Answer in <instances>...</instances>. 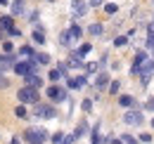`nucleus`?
<instances>
[{
    "label": "nucleus",
    "instance_id": "obj_27",
    "mask_svg": "<svg viewBox=\"0 0 154 144\" xmlns=\"http://www.w3.org/2000/svg\"><path fill=\"white\" fill-rule=\"evenodd\" d=\"M48 80H52V85H57V80H62V71L59 69H52L48 73Z\"/></svg>",
    "mask_w": 154,
    "mask_h": 144
},
{
    "label": "nucleus",
    "instance_id": "obj_35",
    "mask_svg": "<svg viewBox=\"0 0 154 144\" xmlns=\"http://www.w3.org/2000/svg\"><path fill=\"white\" fill-rule=\"evenodd\" d=\"M83 69H85V73H97L100 71V64H93V62H90V64H85Z\"/></svg>",
    "mask_w": 154,
    "mask_h": 144
},
{
    "label": "nucleus",
    "instance_id": "obj_10",
    "mask_svg": "<svg viewBox=\"0 0 154 144\" xmlns=\"http://www.w3.org/2000/svg\"><path fill=\"white\" fill-rule=\"evenodd\" d=\"M24 85L38 90V88H43V78H40L38 73H29V76H24Z\"/></svg>",
    "mask_w": 154,
    "mask_h": 144
},
{
    "label": "nucleus",
    "instance_id": "obj_18",
    "mask_svg": "<svg viewBox=\"0 0 154 144\" xmlns=\"http://www.w3.org/2000/svg\"><path fill=\"white\" fill-rule=\"evenodd\" d=\"M66 31H69V36H71V40H74V43H78V40L83 38V28H81L78 24H71Z\"/></svg>",
    "mask_w": 154,
    "mask_h": 144
},
{
    "label": "nucleus",
    "instance_id": "obj_25",
    "mask_svg": "<svg viewBox=\"0 0 154 144\" xmlns=\"http://www.w3.org/2000/svg\"><path fill=\"white\" fill-rule=\"evenodd\" d=\"M131 45V36H116L114 38V47H126Z\"/></svg>",
    "mask_w": 154,
    "mask_h": 144
},
{
    "label": "nucleus",
    "instance_id": "obj_38",
    "mask_svg": "<svg viewBox=\"0 0 154 144\" xmlns=\"http://www.w3.org/2000/svg\"><path fill=\"white\" fill-rule=\"evenodd\" d=\"M88 7H104V0H88Z\"/></svg>",
    "mask_w": 154,
    "mask_h": 144
},
{
    "label": "nucleus",
    "instance_id": "obj_19",
    "mask_svg": "<svg viewBox=\"0 0 154 144\" xmlns=\"http://www.w3.org/2000/svg\"><path fill=\"white\" fill-rule=\"evenodd\" d=\"M19 57L21 59H33V57H36V50H33L31 45H21L19 47Z\"/></svg>",
    "mask_w": 154,
    "mask_h": 144
},
{
    "label": "nucleus",
    "instance_id": "obj_37",
    "mask_svg": "<svg viewBox=\"0 0 154 144\" xmlns=\"http://www.w3.org/2000/svg\"><path fill=\"white\" fill-rule=\"evenodd\" d=\"M5 88H10V80H7V76L0 73V90H5Z\"/></svg>",
    "mask_w": 154,
    "mask_h": 144
},
{
    "label": "nucleus",
    "instance_id": "obj_29",
    "mask_svg": "<svg viewBox=\"0 0 154 144\" xmlns=\"http://www.w3.org/2000/svg\"><path fill=\"white\" fill-rule=\"evenodd\" d=\"M14 52V43L12 40H2V54H12Z\"/></svg>",
    "mask_w": 154,
    "mask_h": 144
},
{
    "label": "nucleus",
    "instance_id": "obj_28",
    "mask_svg": "<svg viewBox=\"0 0 154 144\" xmlns=\"http://www.w3.org/2000/svg\"><path fill=\"white\" fill-rule=\"evenodd\" d=\"M90 50H93V45H90V43H83V45L76 50V54L78 57H85V54H90Z\"/></svg>",
    "mask_w": 154,
    "mask_h": 144
},
{
    "label": "nucleus",
    "instance_id": "obj_40",
    "mask_svg": "<svg viewBox=\"0 0 154 144\" xmlns=\"http://www.w3.org/2000/svg\"><path fill=\"white\" fill-rule=\"evenodd\" d=\"M57 69L62 71V76H64V73L69 71V64H66V62H59V64H57Z\"/></svg>",
    "mask_w": 154,
    "mask_h": 144
},
{
    "label": "nucleus",
    "instance_id": "obj_14",
    "mask_svg": "<svg viewBox=\"0 0 154 144\" xmlns=\"http://www.w3.org/2000/svg\"><path fill=\"white\" fill-rule=\"evenodd\" d=\"M119 106L121 109H133L135 106V97H131V94H119Z\"/></svg>",
    "mask_w": 154,
    "mask_h": 144
},
{
    "label": "nucleus",
    "instance_id": "obj_20",
    "mask_svg": "<svg viewBox=\"0 0 154 144\" xmlns=\"http://www.w3.org/2000/svg\"><path fill=\"white\" fill-rule=\"evenodd\" d=\"M59 45H62V47H74V45H76V43L71 40V36H69V31H62V33H59Z\"/></svg>",
    "mask_w": 154,
    "mask_h": 144
},
{
    "label": "nucleus",
    "instance_id": "obj_3",
    "mask_svg": "<svg viewBox=\"0 0 154 144\" xmlns=\"http://www.w3.org/2000/svg\"><path fill=\"white\" fill-rule=\"evenodd\" d=\"M33 118H57V109L52 106V104H33V109L29 111Z\"/></svg>",
    "mask_w": 154,
    "mask_h": 144
},
{
    "label": "nucleus",
    "instance_id": "obj_43",
    "mask_svg": "<svg viewBox=\"0 0 154 144\" xmlns=\"http://www.w3.org/2000/svg\"><path fill=\"white\" fill-rule=\"evenodd\" d=\"M10 144H21V137H12V140H10Z\"/></svg>",
    "mask_w": 154,
    "mask_h": 144
},
{
    "label": "nucleus",
    "instance_id": "obj_16",
    "mask_svg": "<svg viewBox=\"0 0 154 144\" xmlns=\"http://www.w3.org/2000/svg\"><path fill=\"white\" fill-rule=\"evenodd\" d=\"M0 28H2L5 33H7L10 28H14V17H12V14H2V17H0Z\"/></svg>",
    "mask_w": 154,
    "mask_h": 144
},
{
    "label": "nucleus",
    "instance_id": "obj_34",
    "mask_svg": "<svg viewBox=\"0 0 154 144\" xmlns=\"http://www.w3.org/2000/svg\"><path fill=\"white\" fill-rule=\"evenodd\" d=\"M81 109H83L85 113H90V111H93V99H83V102H81Z\"/></svg>",
    "mask_w": 154,
    "mask_h": 144
},
{
    "label": "nucleus",
    "instance_id": "obj_39",
    "mask_svg": "<svg viewBox=\"0 0 154 144\" xmlns=\"http://www.w3.org/2000/svg\"><path fill=\"white\" fill-rule=\"evenodd\" d=\"M7 36H10V38H19V36H21V31L14 26V28H10V31H7Z\"/></svg>",
    "mask_w": 154,
    "mask_h": 144
},
{
    "label": "nucleus",
    "instance_id": "obj_33",
    "mask_svg": "<svg viewBox=\"0 0 154 144\" xmlns=\"http://www.w3.org/2000/svg\"><path fill=\"white\" fill-rule=\"evenodd\" d=\"M121 142L123 144H137V137L135 135H121Z\"/></svg>",
    "mask_w": 154,
    "mask_h": 144
},
{
    "label": "nucleus",
    "instance_id": "obj_21",
    "mask_svg": "<svg viewBox=\"0 0 154 144\" xmlns=\"http://www.w3.org/2000/svg\"><path fill=\"white\" fill-rule=\"evenodd\" d=\"M33 62H36L38 66H48V64H50V54H48V52H36Z\"/></svg>",
    "mask_w": 154,
    "mask_h": 144
},
{
    "label": "nucleus",
    "instance_id": "obj_46",
    "mask_svg": "<svg viewBox=\"0 0 154 144\" xmlns=\"http://www.w3.org/2000/svg\"><path fill=\"white\" fill-rule=\"evenodd\" d=\"M149 26H154V19H152V24H149Z\"/></svg>",
    "mask_w": 154,
    "mask_h": 144
},
{
    "label": "nucleus",
    "instance_id": "obj_32",
    "mask_svg": "<svg viewBox=\"0 0 154 144\" xmlns=\"http://www.w3.org/2000/svg\"><path fill=\"white\" fill-rule=\"evenodd\" d=\"M104 12H107V14H116V12H119V5H116V2H107V5H104Z\"/></svg>",
    "mask_w": 154,
    "mask_h": 144
},
{
    "label": "nucleus",
    "instance_id": "obj_17",
    "mask_svg": "<svg viewBox=\"0 0 154 144\" xmlns=\"http://www.w3.org/2000/svg\"><path fill=\"white\" fill-rule=\"evenodd\" d=\"M145 50L152 52V59H154V26H147V43H145Z\"/></svg>",
    "mask_w": 154,
    "mask_h": 144
},
{
    "label": "nucleus",
    "instance_id": "obj_8",
    "mask_svg": "<svg viewBox=\"0 0 154 144\" xmlns=\"http://www.w3.org/2000/svg\"><path fill=\"white\" fill-rule=\"evenodd\" d=\"M85 83H88V76H85V73L74 76V78H66V85H69V90H81Z\"/></svg>",
    "mask_w": 154,
    "mask_h": 144
},
{
    "label": "nucleus",
    "instance_id": "obj_45",
    "mask_svg": "<svg viewBox=\"0 0 154 144\" xmlns=\"http://www.w3.org/2000/svg\"><path fill=\"white\" fill-rule=\"evenodd\" d=\"M2 40H5V31L0 28V43H2Z\"/></svg>",
    "mask_w": 154,
    "mask_h": 144
},
{
    "label": "nucleus",
    "instance_id": "obj_7",
    "mask_svg": "<svg viewBox=\"0 0 154 144\" xmlns=\"http://www.w3.org/2000/svg\"><path fill=\"white\" fill-rule=\"evenodd\" d=\"M147 59H149V57H147V50H137V52H135V59H133V69H131V73L137 76L140 69H142V64H145Z\"/></svg>",
    "mask_w": 154,
    "mask_h": 144
},
{
    "label": "nucleus",
    "instance_id": "obj_36",
    "mask_svg": "<svg viewBox=\"0 0 154 144\" xmlns=\"http://www.w3.org/2000/svg\"><path fill=\"white\" fill-rule=\"evenodd\" d=\"M137 142L149 144V142H152V135H149V132H142V135H137Z\"/></svg>",
    "mask_w": 154,
    "mask_h": 144
},
{
    "label": "nucleus",
    "instance_id": "obj_6",
    "mask_svg": "<svg viewBox=\"0 0 154 144\" xmlns=\"http://www.w3.org/2000/svg\"><path fill=\"white\" fill-rule=\"evenodd\" d=\"M123 123H126V125H133V128L142 125V111H137V109H128V111L123 113Z\"/></svg>",
    "mask_w": 154,
    "mask_h": 144
},
{
    "label": "nucleus",
    "instance_id": "obj_23",
    "mask_svg": "<svg viewBox=\"0 0 154 144\" xmlns=\"http://www.w3.org/2000/svg\"><path fill=\"white\" fill-rule=\"evenodd\" d=\"M90 142L93 144H102V135H100V123L90 130Z\"/></svg>",
    "mask_w": 154,
    "mask_h": 144
},
{
    "label": "nucleus",
    "instance_id": "obj_30",
    "mask_svg": "<svg viewBox=\"0 0 154 144\" xmlns=\"http://www.w3.org/2000/svg\"><path fill=\"white\" fill-rule=\"evenodd\" d=\"M107 90H109V94H119V90H121V80H112Z\"/></svg>",
    "mask_w": 154,
    "mask_h": 144
},
{
    "label": "nucleus",
    "instance_id": "obj_4",
    "mask_svg": "<svg viewBox=\"0 0 154 144\" xmlns=\"http://www.w3.org/2000/svg\"><path fill=\"white\" fill-rule=\"evenodd\" d=\"M17 99H19V104H38L40 102V94H38V90H33V88H19V92H17Z\"/></svg>",
    "mask_w": 154,
    "mask_h": 144
},
{
    "label": "nucleus",
    "instance_id": "obj_44",
    "mask_svg": "<svg viewBox=\"0 0 154 144\" xmlns=\"http://www.w3.org/2000/svg\"><path fill=\"white\" fill-rule=\"evenodd\" d=\"M10 5V0H0V7H7Z\"/></svg>",
    "mask_w": 154,
    "mask_h": 144
},
{
    "label": "nucleus",
    "instance_id": "obj_48",
    "mask_svg": "<svg viewBox=\"0 0 154 144\" xmlns=\"http://www.w3.org/2000/svg\"><path fill=\"white\" fill-rule=\"evenodd\" d=\"M48 2H55V0H48Z\"/></svg>",
    "mask_w": 154,
    "mask_h": 144
},
{
    "label": "nucleus",
    "instance_id": "obj_22",
    "mask_svg": "<svg viewBox=\"0 0 154 144\" xmlns=\"http://www.w3.org/2000/svg\"><path fill=\"white\" fill-rule=\"evenodd\" d=\"M14 116H17L19 121H26V118H31V113H29V109L24 106V104H19V106H14Z\"/></svg>",
    "mask_w": 154,
    "mask_h": 144
},
{
    "label": "nucleus",
    "instance_id": "obj_1",
    "mask_svg": "<svg viewBox=\"0 0 154 144\" xmlns=\"http://www.w3.org/2000/svg\"><path fill=\"white\" fill-rule=\"evenodd\" d=\"M21 137H24V142H29V144H45L50 140V132H48L45 128H40V125H31V128L24 130Z\"/></svg>",
    "mask_w": 154,
    "mask_h": 144
},
{
    "label": "nucleus",
    "instance_id": "obj_9",
    "mask_svg": "<svg viewBox=\"0 0 154 144\" xmlns=\"http://www.w3.org/2000/svg\"><path fill=\"white\" fill-rule=\"evenodd\" d=\"M88 10H90V7H88L85 0H74V2H71V14H74V17H83V14H88Z\"/></svg>",
    "mask_w": 154,
    "mask_h": 144
},
{
    "label": "nucleus",
    "instance_id": "obj_15",
    "mask_svg": "<svg viewBox=\"0 0 154 144\" xmlns=\"http://www.w3.org/2000/svg\"><path fill=\"white\" fill-rule=\"evenodd\" d=\"M10 7H12V17H17V14H24V12H26V2H24V0H12Z\"/></svg>",
    "mask_w": 154,
    "mask_h": 144
},
{
    "label": "nucleus",
    "instance_id": "obj_47",
    "mask_svg": "<svg viewBox=\"0 0 154 144\" xmlns=\"http://www.w3.org/2000/svg\"><path fill=\"white\" fill-rule=\"evenodd\" d=\"M152 128H154V118H152Z\"/></svg>",
    "mask_w": 154,
    "mask_h": 144
},
{
    "label": "nucleus",
    "instance_id": "obj_24",
    "mask_svg": "<svg viewBox=\"0 0 154 144\" xmlns=\"http://www.w3.org/2000/svg\"><path fill=\"white\" fill-rule=\"evenodd\" d=\"M85 132H88V121H81V123H78V128L74 130V137L78 140V137H83Z\"/></svg>",
    "mask_w": 154,
    "mask_h": 144
},
{
    "label": "nucleus",
    "instance_id": "obj_42",
    "mask_svg": "<svg viewBox=\"0 0 154 144\" xmlns=\"http://www.w3.org/2000/svg\"><path fill=\"white\" fill-rule=\"evenodd\" d=\"M109 144H123V142H121V137H112V140H109Z\"/></svg>",
    "mask_w": 154,
    "mask_h": 144
},
{
    "label": "nucleus",
    "instance_id": "obj_2",
    "mask_svg": "<svg viewBox=\"0 0 154 144\" xmlns=\"http://www.w3.org/2000/svg\"><path fill=\"white\" fill-rule=\"evenodd\" d=\"M45 97H48L52 104H62V102L69 99V90L62 88V85H48V88H45Z\"/></svg>",
    "mask_w": 154,
    "mask_h": 144
},
{
    "label": "nucleus",
    "instance_id": "obj_13",
    "mask_svg": "<svg viewBox=\"0 0 154 144\" xmlns=\"http://www.w3.org/2000/svg\"><path fill=\"white\" fill-rule=\"evenodd\" d=\"M69 66H74V69H83L85 66V62H83V57H78L76 50H71V54H69V62H66Z\"/></svg>",
    "mask_w": 154,
    "mask_h": 144
},
{
    "label": "nucleus",
    "instance_id": "obj_26",
    "mask_svg": "<svg viewBox=\"0 0 154 144\" xmlns=\"http://www.w3.org/2000/svg\"><path fill=\"white\" fill-rule=\"evenodd\" d=\"M88 33H90V36H102V33H104V26H102V24H90V26H88Z\"/></svg>",
    "mask_w": 154,
    "mask_h": 144
},
{
    "label": "nucleus",
    "instance_id": "obj_41",
    "mask_svg": "<svg viewBox=\"0 0 154 144\" xmlns=\"http://www.w3.org/2000/svg\"><path fill=\"white\" fill-rule=\"evenodd\" d=\"M145 111H154V99H149V102L145 104Z\"/></svg>",
    "mask_w": 154,
    "mask_h": 144
},
{
    "label": "nucleus",
    "instance_id": "obj_11",
    "mask_svg": "<svg viewBox=\"0 0 154 144\" xmlns=\"http://www.w3.org/2000/svg\"><path fill=\"white\" fill-rule=\"evenodd\" d=\"M109 83H112V78H109V73L107 71H100L95 78V88L97 90H104V88H109Z\"/></svg>",
    "mask_w": 154,
    "mask_h": 144
},
{
    "label": "nucleus",
    "instance_id": "obj_5",
    "mask_svg": "<svg viewBox=\"0 0 154 144\" xmlns=\"http://www.w3.org/2000/svg\"><path fill=\"white\" fill-rule=\"evenodd\" d=\"M152 73H154V59H147V62L142 64L140 73H137V78H140V85H142V88H147V85H149Z\"/></svg>",
    "mask_w": 154,
    "mask_h": 144
},
{
    "label": "nucleus",
    "instance_id": "obj_31",
    "mask_svg": "<svg viewBox=\"0 0 154 144\" xmlns=\"http://www.w3.org/2000/svg\"><path fill=\"white\" fill-rule=\"evenodd\" d=\"M64 137H66L64 132H55V135H50V142L52 144H64Z\"/></svg>",
    "mask_w": 154,
    "mask_h": 144
},
{
    "label": "nucleus",
    "instance_id": "obj_12",
    "mask_svg": "<svg viewBox=\"0 0 154 144\" xmlns=\"http://www.w3.org/2000/svg\"><path fill=\"white\" fill-rule=\"evenodd\" d=\"M31 40H33L36 45H45V31H43L40 24H36V28H33V33H31Z\"/></svg>",
    "mask_w": 154,
    "mask_h": 144
}]
</instances>
